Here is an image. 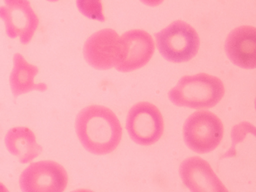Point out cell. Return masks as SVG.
Segmentation results:
<instances>
[{
    "instance_id": "obj_16",
    "label": "cell",
    "mask_w": 256,
    "mask_h": 192,
    "mask_svg": "<svg viewBox=\"0 0 256 192\" xmlns=\"http://www.w3.org/2000/svg\"><path fill=\"white\" fill-rule=\"evenodd\" d=\"M140 1L143 4L151 7L158 6L164 2V0H140Z\"/></svg>"
},
{
    "instance_id": "obj_4",
    "label": "cell",
    "mask_w": 256,
    "mask_h": 192,
    "mask_svg": "<svg viewBox=\"0 0 256 192\" xmlns=\"http://www.w3.org/2000/svg\"><path fill=\"white\" fill-rule=\"evenodd\" d=\"M224 126L216 114L206 110L194 112L183 126L186 144L198 154L216 148L222 140Z\"/></svg>"
},
{
    "instance_id": "obj_3",
    "label": "cell",
    "mask_w": 256,
    "mask_h": 192,
    "mask_svg": "<svg viewBox=\"0 0 256 192\" xmlns=\"http://www.w3.org/2000/svg\"><path fill=\"white\" fill-rule=\"evenodd\" d=\"M160 54L167 61L186 62L197 55L200 38L194 28L182 20H176L155 34Z\"/></svg>"
},
{
    "instance_id": "obj_10",
    "label": "cell",
    "mask_w": 256,
    "mask_h": 192,
    "mask_svg": "<svg viewBox=\"0 0 256 192\" xmlns=\"http://www.w3.org/2000/svg\"><path fill=\"white\" fill-rule=\"evenodd\" d=\"M180 176L183 184L192 192H228L208 162L197 156L182 162Z\"/></svg>"
},
{
    "instance_id": "obj_12",
    "label": "cell",
    "mask_w": 256,
    "mask_h": 192,
    "mask_svg": "<svg viewBox=\"0 0 256 192\" xmlns=\"http://www.w3.org/2000/svg\"><path fill=\"white\" fill-rule=\"evenodd\" d=\"M4 142L8 152L22 164L31 162L42 152L34 132L24 126L11 128L6 134Z\"/></svg>"
},
{
    "instance_id": "obj_1",
    "label": "cell",
    "mask_w": 256,
    "mask_h": 192,
    "mask_svg": "<svg viewBox=\"0 0 256 192\" xmlns=\"http://www.w3.org/2000/svg\"><path fill=\"white\" fill-rule=\"evenodd\" d=\"M76 132L88 152L104 156L115 151L120 144L122 128L116 114L110 108L92 104L77 116Z\"/></svg>"
},
{
    "instance_id": "obj_2",
    "label": "cell",
    "mask_w": 256,
    "mask_h": 192,
    "mask_svg": "<svg viewBox=\"0 0 256 192\" xmlns=\"http://www.w3.org/2000/svg\"><path fill=\"white\" fill-rule=\"evenodd\" d=\"M222 81L207 73L185 76L168 92L170 101L180 107L204 110L216 106L224 96Z\"/></svg>"
},
{
    "instance_id": "obj_14",
    "label": "cell",
    "mask_w": 256,
    "mask_h": 192,
    "mask_svg": "<svg viewBox=\"0 0 256 192\" xmlns=\"http://www.w3.org/2000/svg\"><path fill=\"white\" fill-rule=\"evenodd\" d=\"M76 5L80 12L87 18L105 22L102 0H76Z\"/></svg>"
},
{
    "instance_id": "obj_13",
    "label": "cell",
    "mask_w": 256,
    "mask_h": 192,
    "mask_svg": "<svg viewBox=\"0 0 256 192\" xmlns=\"http://www.w3.org/2000/svg\"><path fill=\"white\" fill-rule=\"evenodd\" d=\"M38 73V67L30 64L20 53L14 56V67L10 76V88L15 97L30 92H44L47 86L44 83H35V77Z\"/></svg>"
},
{
    "instance_id": "obj_9",
    "label": "cell",
    "mask_w": 256,
    "mask_h": 192,
    "mask_svg": "<svg viewBox=\"0 0 256 192\" xmlns=\"http://www.w3.org/2000/svg\"><path fill=\"white\" fill-rule=\"evenodd\" d=\"M122 56L116 68L121 72L140 70L148 64L155 52V42L145 30H132L122 34Z\"/></svg>"
},
{
    "instance_id": "obj_7",
    "label": "cell",
    "mask_w": 256,
    "mask_h": 192,
    "mask_svg": "<svg viewBox=\"0 0 256 192\" xmlns=\"http://www.w3.org/2000/svg\"><path fill=\"white\" fill-rule=\"evenodd\" d=\"M122 51L121 38L112 28H104L92 34L84 47L86 61L98 70H108L116 66L122 60Z\"/></svg>"
},
{
    "instance_id": "obj_5",
    "label": "cell",
    "mask_w": 256,
    "mask_h": 192,
    "mask_svg": "<svg viewBox=\"0 0 256 192\" xmlns=\"http://www.w3.org/2000/svg\"><path fill=\"white\" fill-rule=\"evenodd\" d=\"M126 130L130 138L136 144H155L164 132L162 114L155 104L148 102L136 103L128 112Z\"/></svg>"
},
{
    "instance_id": "obj_18",
    "label": "cell",
    "mask_w": 256,
    "mask_h": 192,
    "mask_svg": "<svg viewBox=\"0 0 256 192\" xmlns=\"http://www.w3.org/2000/svg\"><path fill=\"white\" fill-rule=\"evenodd\" d=\"M47 1H48V2H58V0H47Z\"/></svg>"
},
{
    "instance_id": "obj_8",
    "label": "cell",
    "mask_w": 256,
    "mask_h": 192,
    "mask_svg": "<svg viewBox=\"0 0 256 192\" xmlns=\"http://www.w3.org/2000/svg\"><path fill=\"white\" fill-rule=\"evenodd\" d=\"M0 18L5 24L10 38H20L22 45L30 44L38 28L40 20L28 0H4Z\"/></svg>"
},
{
    "instance_id": "obj_6",
    "label": "cell",
    "mask_w": 256,
    "mask_h": 192,
    "mask_svg": "<svg viewBox=\"0 0 256 192\" xmlns=\"http://www.w3.org/2000/svg\"><path fill=\"white\" fill-rule=\"evenodd\" d=\"M68 182L64 166L50 160L30 164L18 179L24 192H64Z\"/></svg>"
},
{
    "instance_id": "obj_17",
    "label": "cell",
    "mask_w": 256,
    "mask_h": 192,
    "mask_svg": "<svg viewBox=\"0 0 256 192\" xmlns=\"http://www.w3.org/2000/svg\"><path fill=\"white\" fill-rule=\"evenodd\" d=\"M0 192H8V189L2 183H0Z\"/></svg>"
},
{
    "instance_id": "obj_11",
    "label": "cell",
    "mask_w": 256,
    "mask_h": 192,
    "mask_svg": "<svg viewBox=\"0 0 256 192\" xmlns=\"http://www.w3.org/2000/svg\"><path fill=\"white\" fill-rule=\"evenodd\" d=\"M224 51L230 61L242 68L254 70L256 66V28L242 26L228 34Z\"/></svg>"
},
{
    "instance_id": "obj_15",
    "label": "cell",
    "mask_w": 256,
    "mask_h": 192,
    "mask_svg": "<svg viewBox=\"0 0 256 192\" xmlns=\"http://www.w3.org/2000/svg\"><path fill=\"white\" fill-rule=\"evenodd\" d=\"M250 126H251L250 123L242 122L233 128L232 132V148L230 149V151H228V152L227 153V154L226 156H228V157H230V154L232 152L234 147L236 146V144H238V142L242 141L246 134H248V133H256V130H248V131H246L247 128L250 127Z\"/></svg>"
}]
</instances>
